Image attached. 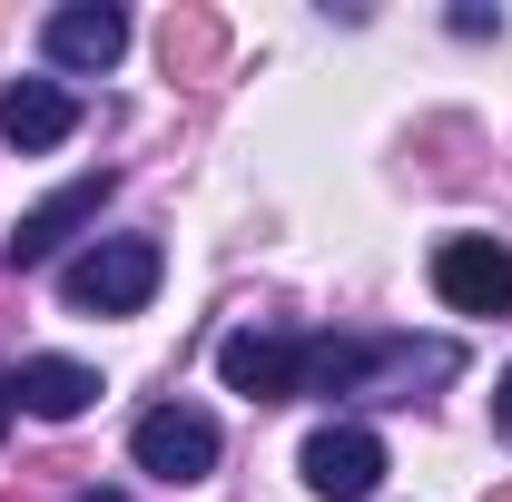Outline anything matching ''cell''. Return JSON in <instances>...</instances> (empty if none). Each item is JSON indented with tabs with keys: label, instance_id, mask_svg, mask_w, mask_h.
<instances>
[{
	"label": "cell",
	"instance_id": "6da1fadb",
	"mask_svg": "<svg viewBox=\"0 0 512 502\" xmlns=\"http://www.w3.org/2000/svg\"><path fill=\"white\" fill-rule=\"evenodd\" d=\"M158 276H168L158 237H99L60 286H69V306H79V315H138L148 296H158Z\"/></svg>",
	"mask_w": 512,
	"mask_h": 502
},
{
	"label": "cell",
	"instance_id": "7a4b0ae2",
	"mask_svg": "<svg viewBox=\"0 0 512 502\" xmlns=\"http://www.w3.org/2000/svg\"><path fill=\"white\" fill-rule=\"evenodd\" d=\"M128 453H138V473H158V483L178 493V483H207V473H217V424H207L197 404H158V414H138Z\"/></svg>",
	"mask_w": 512,
	"mask_h": 502
},
{
	"label": "cell",
	"instance_id": "3957f363",
	"mask_svg": "<svg viewBox=\"0 0 512 502\" xmlns=\"http://www.w3.org/2000/svg\"><path fill=\"white\" fill-rule=\"evenodd\" d=\"M217 375H227V394H247V404H286V394H306V335L237 325L217 345Z\"/></svg>",
	"mask_w": 512,
	"mask_h": 502
},
{
	"label": "cell",
	"instance_id": "277c9868",
	"mask_svg": "<svg viewBox=\"0 0 512 502\" xmlns=\"http://www.w3.org/2000/svg\"><path fill=\"white\" fill-rule=\"evenodd\" d=\"M434 296L453 315H512V247L503 237H444L434 247Z\"/></svg>",
	"mask_w": 512,
	"mask_h": 502
},
{
	"label": "cell",
	"instance_id": "5b68a950",
	"mask_svg": "<svg viewBox=\"0 0 512 502\" xmlns=\"http://www.w3.org/2000/svg\"><path fill=\"white\" fill-rule=\"evenodd\" d=\"M375 483H384V434H365V424H325V434H306V493L365 502Z\"/></svg>",
	"mask_w": 512,
	"mask_h": 502
},
{
	"label": "cell",
	"instance_id": "8992f818",
	"mask_svg": "<svg viewBox=\"0 0 512 502\" xmlns=\"http://www.w3.org/2000/svg\"><path fill=\"white\" fill-rule=\"evenodd\" d=\"M99 197H109V168H89V178H69L60 197H40V207L10 227V266H50V256H60L69 237L99 217Z\"/></svg>",
	"mask_w": 512,
	"mask_h": 502
},
{
	"label": "cell",
	"instance_id": "52a82bcc",
	"mask_svg": "<svg viewBox=\"0 0 512 502\" xmlns=\"http://www.w3.org/2000/svg\"><path fill=\"white\" fill-rule=\"evenodd\" d=\"M69 128H79V99H69L60 79H10V89H0V138H10L20 158L60 148Z\"/></svg>",
	"mask_w": 512,
	"mask_h": 502
},
{
	"label": "cell",
	"instance_id": "ba28073f",
	"mask_svg": "<svg viewBox=\"0 0 512 502\" xmlns=\"http://www.w3.org/2000/svg\"><path fill=\"white\" fill-rule=\"evenodd\" d=\"M40 50H50L60 69H109L128 50V20L109 10V0H69V10L40 20Z\"/></svg>",
	"mask_w": 512,
	"mask_h": 502
},
{
	"label": "cell",
	"instance_id": "9c48e42d",
	"mask_svg": "<svg viewBox=\"0 0 512 502\" xmlns=\"http://www.w3.org/2000/svg\"><path fill=\"white\" fill-rule=\"evenodd\" d=\"M10 394L40 414V424H69V414H89V394H99V375L89 365H69V355H30L20 375H10Z\"/></svg>",
	"mask_w": 512,
	"mask_h": 502
},
{
	"label": "cell",
	"instance_id": "30bf717a",
	"mask_svg": "<svg viewBox=\"0 0 512 502\" xmlns=\"http://www.w3.org/2000/svg\"><path fill=\"white\" fill-rule=\"evenodd\" d=\"M158 60H168V79H207V69L227 60V30H217V10H168V30H158Z\"/></svg>",
	"mask_w": 512,
	"mask_h": 502
},
{
	"label": "cell",
	"instance_id": "8fae6325",
	"mask_svg": "<svg viewBox=\"0 0 512 502\" xmlns=\"http://www.w3.org/2000/svg\"><path fill=\"white\" fill-rule=\"evenodd\" d=\"M493 434H503V443H512V375H503V384H493Z\"/></svg>",
	"mask_w": 512,
	"mask_h": 502
},
{
	"label": "cell",
	"instance_id": "7c38bea8",
	"mask_svg": "<svg viewBox=\"0 0 512 502\" xmlns=\"http://www.w3.org/2000/svg\"><path fill=\"white\" fill-rule=\"evenodd\" d=\"M10 414H20V394H10V375H0V434H10Z\"/></svg>",
	"mask_w": 512,
	"mask_h": 502
},
{
	"label": "cell",
	"instance_id": "4fadbf2b",
	"mask_svg": "<svg viewBox=\"0 0 512 502\" xmlns=\"http://www.w3.org/2000/svg\"><path fill=\"white\" fill-rule=\"evenodd\" d=\"M79 502H119V493H79Z\"/></svg>",
	"mask_w": 512,
	"mask_h": 502
},
{
	"label": "cell",
	"instance_id": "5bb4252c",
	"mask_svg": "<svg viewBox=\"0 0 512 502\" xmlns=\"http://www.w3.org/2000/svg\"><path fill=\"white\" fill-rule=\"evenodd\" d=\"M493 502H512V483H503V493H493Z\"/></svg>",
	"mask_w": 512,
	"mask_h": 502
},
{
	"label": "cell",
	"instance_id": "9a60e30c",
	"mask_svg": "<svg viewBox=\"0 0 512 502\" xmlns=\"http://www.w3.org/2000/svg\"><path fill=\"white\" fill-rule=\"evenodd\" d=\"M0 502H20V493H0Z\"/></svg>",
	"mask_w": 512,
	"mask_h": 502
}]
</instances>
